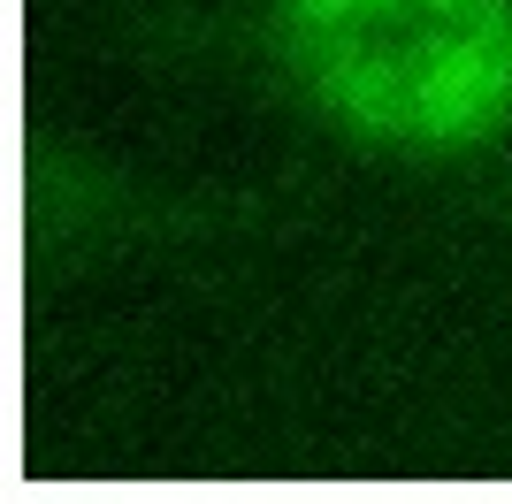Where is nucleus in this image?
Returning a JSON list of instances; mask_svg holds the SVG:
<instances>
[{"instance_id":"1","label":"nucleus","mask_w":512,"mask_h":504,"mask_svg":"<svg viewBox=\"0 0 512 504\" xmlns=\"http://www.w3.org/2000/svg\"><path fill=\"white\" fill-rule=\"evenodd\" d=\"M299 92L352 138L459 153L512 123V0H276Z\"/></svg>"}]
</instances>
